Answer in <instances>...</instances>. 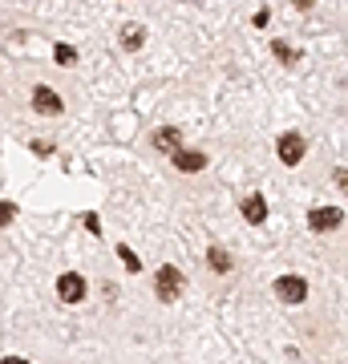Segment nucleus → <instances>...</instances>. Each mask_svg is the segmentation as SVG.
<instances>
[{"label":"nucleus","instance_id":"13","mask_svg":"<svg viewBox=\"0 0 348 364\" xmlns=\"http://www.w3.org/2000/svg\"><path fill=\"white\" fill-rule=\"evenodd\" d=\"M73 57H78V53L69 49V45H57V61H61V65H73Z\"/></svg>","mask_w":348,"mask_h":364},{"label":"nucleus","instance_id":"3","mask_svg":"<svg viewBox=\"0 0 348 364\" xmlns=\"http://www.w3.org/2000/svg\"><path fill=\"white\" fill-rule=\"evenodd\" d=\"M340 227H344V210L340 207H312L308 210V231L328 235V231H340Z\"/></svg>","mask_w":348,"mask_h":364},{"label":"nucleus","instance_id":"12","mask_svg":"<svg viewBox=\"0 0 348 364\" xmlns=\"http://www.w3.org/2000/svg\"><path fill=\"white\" fill-rule=\"evenodd\" d=\"M117 255H122V263H126V272H142V263H138V255H134V251H130L126 243L117 247Z\"/></svg>","mask_w":348,"mask_h":364},{"label":"nucleus","instance_id":"4","mask_svg":"<svg viewBox=\"0 0 348 364\" xmlns=\"http://www.w3.org/2000/svg\"><path fill=\"white\" fill-rule=\"evenodd\" d=\"M275 296L284 299V304H304L308 299V279L304 275H280L275 279Z\"/></svg>","mask_w":348,"mask_h":364},{"label":"nucleus","instance_id":"16","mask_svg":"<svg viewBox=\"0 0 348 364\" xmlns=\"http://www.w3.org/2000/svg\"><path fill=\"white\" fill-rule=\"evenodd\" d=\"M0 364H28V360H25V356H4Z\"/></svg>","mask_w":348,"mask_h":364},{"label":"nucleus","instance_id":"2","mask_svg":"<svg viewBox=\"0 0 348 364\" xmlns=\"http://www.w3.org/2000/svg\"><path fill=\"white\" fill-rule=\"evenodd\" d=\"M275 154L284 166H300L304 154H308V138L304 134H280V142H275Z\"/></svg>","mask_w":348,"mask_h":364},{"label":"nucleus","instance_id":"5","mask_svg":"<svg viewBox=\"0 0 348 364\" xmlns=\"http://www.w3.org/2000/svg\"><path fill=\"white\" fill-rule=\"evenodd\" d=\"M57 296H61L65 304H81V299L90 296V284H85V275L65 272L61 279H57Z\"/></svg>","mask_w":348,"mask_h":364},{"label":"nucleus","instance_id":"10","mask_svg":"<svg viewBox=\"0 0 348 364\" xmlns=\"http://www.w3.org/2000/svg\"><path fill=\"white\" fill-rule=\"evenodd\" d=\"M206 267H211V272H219V275H227L235 263H231V255H227L223 247H211V251H206Z\"/></svg>","mask_w":348,"mask_h":364},{"label":"nucleus","instance_id":"9","mask_svg":"<svg viewBox=\"0 0 348 364\" xmlns=\"http://www.w3.org/2000/svg\"><path fill=\"white\" fill-rule=\"evenodd\" d=\"M154 146L158 150H167V154H179L182 150V134L174 130V126H162V130L154 134Z\"/></svg>","mask_w":348,"mask_h":364},{"label":"nucleus","instance_id":"15","mask_svg":"<svg viewBox=\"0 0 348 364\" xmlns=\"http://www.w3.org/2000/svg\"><path fill=\"white\" fill-rule=\"evenodd\" d=\"M13 215H16L13 203H0V223H13Z\"/></svg>","mask_w":348,"mask_h":364},{"label":"nucleus","instance_id":"11","mask_svg":"<svg viewBox=\"0 0 348 364\" xmlns=\"http://www.w3.org/2000/svg\"><path fill=\"white\" fill-rule=\"evenodd\" d=\"M142 41H146L142 25H126L122 28V45H126V49H142Z\"/></svg>","mask_w":348,"mask_h":364},{"label":"nucleus","instance_id":"1","mask_svg":"<svg viewBox=\"0 0 348 364\" xmlns=\"http://www.w3.org/2000/svg\"><path fill=\"white\" fill-rule=\"evenodd\" d=\"M182 287H186L182 272L174 267V263H162V267H158V275H154V291H158V299H162V304H174V299L182 296Z\"/></svg>","mask_w":348,"mask_h":364},{"label":"nucleus","instance_id":"14","mask_svg":"<svg viewBox=\"0 0 348 364\" xmlns=\"http://www.w3.org/2000/svg\"><path fill=\"white\" fill-rule=\"evenodd\" d=\"M271 49H275V57H284V61H296V53L288 49V45H280V41H275V45H271Z\"/></svg>","mask_w":348,"mask_h":364},{"label":"nucleus","instance_id":"7","mask_svg":"<svg viewBox=\"0 0 348 364\" xmlns=\"http://www.w3.org/2000/svg\"><path fill=\"white\" fill-rule=\"evenodd\" d=\"M170 162L182 170V174H199L206 166V154L203 150H179V154H170Z\"/></svg>","mask_w":348,"mask_h":364},{"label":"nucleus","instance_id":"6","mask_svg":"<svg viewBox=\"0 0 348 364\" xmlns=\"http://www.w3.org/2000/svg\"><path fill=\"white\" fill-rule=\"evenodd\" d=\"M33 109L45 114V117H53V114L65 109V102H61V93H53L49 85H37V90H33Z\"/></svg>","mask_w":348,"mask_h":364},{"label":"nucleus","instance_id":"8","mask_svg":"<svg viewBox=\"0 0 348 364\" xmlns=\"http://www.w3.org/2000/svg\"><path fill=\"white\" fill-rule=\"evenodd\" d=\"M239 210H243V219L255 223V227H259V223H268V198H263V195H247Z\"/></svg>","mask_w":348,"mask_h":364}]
</instances>
